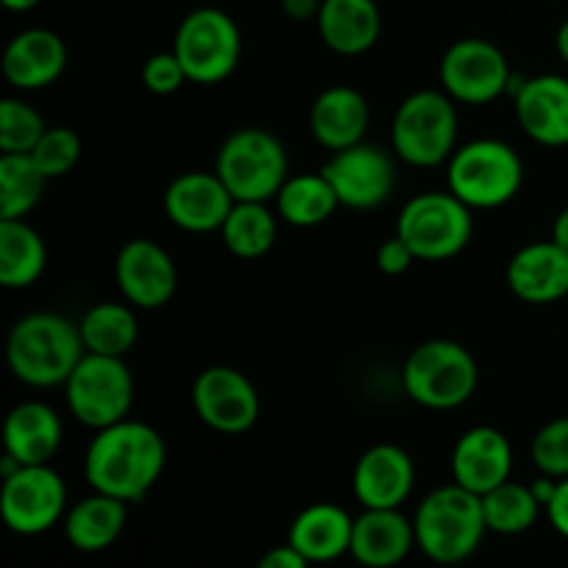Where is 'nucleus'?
Listing matches in <instances>:
<instances>
[{"mask_svg": "<svg viewBox=\"0 0 568 568\" xmlns=\"http://www.w3.org/2000/svg\"><path fill=\"white\" fill-rule=\"evenodd\" d=\"M166 466L164 438L144 422L125 419L98 430L83 458L87 483L100 494L142 503Z\"/></svg>", "mask_w": 568, "mask_h": 568, "instance_id": "f257e3e1", "label": "nucleus"}, {"mask_svg": "<svg viewBox=\"0 0 568 568\" xmlns=\"http://www.w3.org/2000/svg\"><path fill=\"white\" fill-rule=\"evenodd\" d=\"M87 355L78 325L59 314H28L11 327L6 361L11 375L33 388L64 386Z\"/></svg>", "mask_w": 568, "mask_h": 568, "instance_id": "f03ea898", "label": "nucleus"}, {"mask_svg": "<svg viewBox=\"0 0 568 568\" xmlns=\"http://www.w3.org/2000/svg\"><path fill=\"white\" fill-rule=\"evenodd\" d=\"M416 544L422 552L442 566L464 564L477 552L488 532L483 497L464 486H442L422 499L414 516Z\"/></svg>", "mask_w": 568, "mask_h": 568, "instance_id": "7ed1b4c3", "label": "nucleus"}, {"mask_svg": "<svg viewBox=\"0 0 568 568\" xmlns=\"http://www.w3.org/2000/svg\"><path fill=\"white\" fill-rule=\"evenodd\" d=\"M449 192L469 209H499L519 194L525 164L510 144L499 139L466 142L447 161Z\"/></svg>", "mask_w": 568, "mask_h": 568, "instance_id": "20e7f679", "label": "nucleus"}, {"mask_svg": "<svg viewBox=\"0 0 568 568\" xmlns=\"http://www.w3.org/2000/svg\"><path fill=\"white\" fill-rule=\"evenodd\" d=\"M214 172L236 203H266L288 181V155L264 128H242L222 142Z\"/></svg>", "mask_w": 568, "mask_h": 568, "instance_id": "39448f33", "label": "nucleus"}, {"mask_svg": "<svg viewBox=\"0 0 568 568\" xmlns=\"http://www.w3.org/2000/svg\"><path fill=\"white\" fill-rule=\"evenodd\" d=\"M477 381V361L469 349L447 338L419 344L403 366L405 394L430 410H453L469 403Z\"/></svg>", "mask_w": 568, "mask_h": 568, "instance_id": "423d86ee", "label": "nucleus"}, {"mask_svg": "<svg viewBox=\"0 0 568 568\" xmlns=\"http://www.w3.org/2000/svg\"><path fill=\"white\" fill-rule=\"evenodd\" d=\"M458 111L447 92L422 89L399 103L392 122L394 153L410 166H442L458 150Z\"/></svg>", "mask_w": 568, "mask_h": 568, "instance_id": "0eeeda50", "label": "nucleus"}, {"mask_svg": "<svg viewBox=\"0 0 568 568\" xmlns=\"http://www.w3.org/2000/svg\"><path fill=\"white\" fill-rule=\"evenodd\" d=\"M172 53L192 83H222L242 61V31L222 9L200 6L178 26Z\"/></svg>", "mask_w": 568, "mask_h": 568, "instance_id": "6e6552de", "label": "nucleus"}, {"mask_svg": "<svg viewBox=\"0 0 568 568\" xmlns=\"http://www.w3.org/2000/svg\"><path fill=\"white\" fill-rule=\"evenodd\" d=\"M471 209L453 192H425L405 203L397 236L410 244L419 261H449L471 242Z\"/></svg>", "mask_w": 568, "mask_h": 568, "instance_id": "1a4fd4ad", "label": "nucleus"}, {"mask_svg": "<svg viewBox=\"0 0 568 568\" xmlns=\"http://www.w3.org/2000/svg\"><path fill=\"white\" fill-rule=\"evenodd\" d=\"M67 386V408L92 430L125 422L133 408V375L125 358L87 353Z\"/></svg>", "mask_w": 568, "mask_h": 568, "instance_id": "9d476101", "label": "nucleus"}, {"mask_svg": "<svg viewBox=\"0 0 568 568\" xmlns=\"http://www.w3.org/2000/svg\"><path fill=\"white\" fill-rule=\"evenodd\" d=\"M444 92L466 105L494 103L508 92L514 72L503 50L488 39H458L444 53L442 67Z\"/></svg>", "mask_w": 568, "mask_h": 568, "instance_id": "9b49d317", "label": "nucleus"}, {"mask_svg": "<svg viewBox=\"0 0 568 568\" xmlns=\"http://www.w3.org/2000/svg\"><path fill=\"white\" fill-rule=\"evenodd\" d=\"M67 510V486L59 471L48 464L20 466L14 475L3 477L0 514L6 527L17 536H39L61 521Z\"/></svg>", "mask_w": 568, "mask_h": 568, "instance_id": "f8f14e48", "label": "nucleus"}, {"mask_svg": "<svg viewBox=\"0 0 568 568\" xmlns=\"http://www.w3.org/2000/svg\"><path fill=\"white\" fill-rule=\"evenodd\" d=\"M194 414L211 430L239 436L258 422L261 399L250 377L233 366H209L192 386Z\"/></svg>", "mask_w": 568, "mask_h": 568, "instance_id": "ddd939ff", "label": "nucleus"}, {"mask_svg": "<svg viewBox=\"0 0 568 568\" xmlns=\"http://www.w3.org/2000/svg\"><path fill=\"white\" fill-rule=\"evenodd\" d=\"M331 186L336 189L338 203L355 211H369L386 203L397 183V170L386 150L375 144H353L333 153L322 166Z\"/></svg>", "mask_w": 568, "mask_h": 568, "instance_id": "4468645a", "label": "nucleus"}, {"mask_svg": "<svg viewBox=\"0 0 568 568\" xmlns=\"http://www.w3.org/2000/svg\"><path fill=\"white\" fill-rule=\"evenodd\" d=\"M116 283L133 308H164L178 292V270L172 255L150 239H131L116 255Z\"/></svg>", "mask_w": 568, "mask_h": 568, "instance_id": "2eb2a0df", "label": "nucleus"}, {"mask_svg": "<svg viewBox=\"0 0 568 568\" xmlns=\"http://www.w3.org/2000/svg\"><path fill=\"white\" fill-rule=\"evenodd\" d=\"M233 205L236 200L216 172H183L164 194L166 220L189 233L222 231Z\"/></svg>", "mask_w": 568, "mask_h": 568, "instance_id": "dca6fc26", "label": "nucleus"}, {"mask_svg": "<svg viewBox=\"0 0 568 568\" xmlns=\"http://www.w3.org/2000/svg\"><path fill=\"white\" fill-rule=\"evenodd\" d=\"M510 469H514V447L497 427H471L455 444L453 483L477 497H486L488 491L508 483Z\"/></svg>", "mask_w": 568, "mask_h": 568, "instance_id": "f3484780", "label": "nucleus"}, {"mask_svg": "<svg viewBox=\"0 0 568 568\" xmlns=\"http://www.w3.org/2000/svg\"><path fill=\"white\" fill-rule=\"evenodd\" d=\"M416 469L410 455L397 444H377L358 458L353 471V491L364 508H399L414 491Z\"/></svg>", "mask_w": 568, "mask_h": 568, "instance_id": "a211bd4d", "label": "nucleus"}, {"mask_svg": "<svg viewBox=\"0 0 568 568\" xmlns=\"http://www.w3.org/2000/svg\"><path fill=\"white\" fill-rule=\"evenodd\" d=\"M516 120L532 142L544 148L568 144V78L536 75L525 78L514 94Z\"/></svg>", "mask_w": 568, "mask_h": 568, "instance_id": "6ab92c4d", "label": "nucleus"}, {"mask_svg": "<svg viewBox=\"0 0 568 568\" xmlns=\"http://www.w3.org/2000/svg\"><path fill=\"white\" fill-rule=\"evenodd\" d=\"M67 70V44L48 28H28L17 33L3 50L6 81L22 92L50 87Z\"/></svg>", "mask_w": 568, "mask_h": 568, "instance_id": "aec40b11", "label": "nucleus"}, {"mask_svg": "<svg viewBox=\"0 0 568 568\" xmlns=\"http://www.w3.org/2000/svg\"><path fill=\"white\" fill-rule=\"evenodd\" d=\"M508 288L521 303H558L568 294V253L552 239L527 244L510 258Z\"/></svg>", "mask_w": 568, "mask_h": 568, "instance_id": "412c9836", "label": "nucleus"}, {"mask_svg": "<svg viewBox=\"0 0 568 568\" xmlns=\"http://www.w3.org/2000/svg\"><path fill=\"white\" fill-rule=\"evenodd\" d=\"M414 544V521L405 519L399 508H364V514L355 519L349 555L366 568H394L408 558Z\"/></svg>", "mask_w": 568, "mask_h": 568, "instance_id": "4be33fe9", "label": "nucleus"}, {"mask_svg": "<svg viewBox=\"0 0 568 568\" xmlns=\"http://www.w3.org/2000/svg\"><path fill=\"white\" fill-rule=\"evenodd\" d=\"M369 128V103L353 87H331L311 105V133L331 153L361 144Z\"/></svg>", "mask_w": 568, "mask_h": 568, "instance_id": "5701e85b", "label": "nucleus"}, {"mask_svg": "<svg viewBox=\"0 0 568 568\" xmlns=\"http://www.w3.org/2000/svg\"><path fill=\"white\" fill-rule=\"evenodd\" d=\"M316 28L327 50L361 55L381 39L383 17L375 0H322Z\"/></svg>", "mask_w": 568, "mask_h": 568, "instance_id": "b1692460", "label": "nucleus"}, {"mask_svg": "<svg viewBox=\"0 0 568 568\" xmlns=\"http://www.w3.org/2000/svg\"><path fill=\"white\" fill-rule=\"evenodd\" d=\"M355 519L344 508L316 503L305 508L288 527V544L311 564H331L349 552Z\"/></svg>", "mask_w": 568, "mask_h": 568, "instance_id": "393cba45", "label": "nucleus"}, {"mask_svg": "<svg viewBox=\"0 0 568 568\" xmlns=\"http://www.w3.org/2000/svg\"><path fill=\"white\" fill-rule=\"evenodd\" d=\"M59 447L61 419L50 405L20 403L6 416L3 449L20 466L48 464Z\"/></svg>", "mask_w": 568, "mask_h": 568, "instance_id": "a878e982", "label": "nucleus"}, {"mask_svg": "<svg viewBox=\"0 0 568 568\" xmlns=\"http://www.w3.org/2000/svg\"><path fill=\"white\" fill-rule=\"evenodd\" d=\"M128 503L94 491L92 497L81 499L67 510L64 532L67 541L81 552H103L125 530Z\"/></svg>", "mask_w": 568, "mask_h": 568, "instance_id": "bb28decb", "label": "nucleus"}, {"mask_svg": "<svg viewBox=\"0 0 568 568\" xmlns=\"http://www.w3.org/2000/svg\"><path fill=\"white\" fill-rule=\"evenodd\" d=\"M48 266V247L26 220H0V283L28 288Z\"/></svg>", "mask_w": 568, "mask_h": 568, "instance_id": "cd10ccee", "label": "nucleus"}, {"mask_svg": "<svg viewBox=\"0 0 568 568\" xmlns=\"http://www.w3.org/2000/svg\"><path fill=\"white\" fill-rule=\"evenodd\" d=\"M78 331L87 353L125 358L139 338V320L131 303H98L83 314Z\"/></svg>", "mask_w": 568, "mask_h": 568, "instance_id": "c85d7f7f", "label": "nucleus"}, {"mask_svg": "<svg viewBox=\"0 0 568 568\" xmlns=\"http://www.w3.org/2000/svg\"><path fill=\"white\" fill-rule=\"evenodd\" d=\"M275 200L277 214L294 227L322 225L342 205L325 172H316V175H288V181L283 183Z\"/></svg>", "mask_w": 568, "mask_h": 568, "instance_id": "c756f323", "label": "nucleus"}, {"mask_svg": "<svg viewBox=\"0 0 568 568\" xmlns=\"http://www.w3.org/2000/svg\"><path fill=\"white\" fill-rule=\"evenodd\" d=\"M222 242L236 258L255 261L272 250L277 239L275 214L266 203H236L222 225Z\"/></svg>", "mask_w": 568, "mask_h": 568, "instance_id": "7c9ffc66", "label": "nucleus"}, {"mask_svg": "<svg viewBox=\"0 0 568 568\" xmlns=\"http://www.w3.org/2000/svg\"><path fill=\"white\" fill-rule=\"evenodd\" d=\"M48 178L31 155H0V220H22L42 200Z\"/></svg>", "mask_w": 568, "mask_h": 568, "instance_id": "2f4dec72", "label": "nucleus"}, {"mask_svg": "<svg viewBox=\"0 0 568 568\" xmlns=\"http://www.w3.org/2000/svg\"><path fill=\"white\" fill-rule=\"evenodd\" d=\"M544 505L538 503L530 486L521 483H503L494 491L483 497V514H486V525L491 532L499 536H519L527 532L538 521Z\"/></svg>", "mask_w": 568, "mask_h": 568, "instance_id": "473e14b6", "label": "nucleus"}, {"mask_svg": "<svg viewBox=\"0 0 568 568\" xmlns=\"http://www.w3.org/2000/svg\"><path fill=\"white\" fill-rule=\"evenodd\" d=\"M42 114L26 100L6 98L0 103V155L3 153H22L28 155L44 136Z\"/></svg>", "mask_w": 568, "mask_h": 568, "instance_id": "72a5a7b5", "label": "nucleus"}, {"mask_svg": "<svg viewBox=\"0 0 568 568\" xmlns=\"http://www.w3.org/2000/svg\"><path fill=\"white\" fill-rule=\"evenodd\" d=\"M28 155L37 161L44 178L53 181V178L67 175L78 164V159H81V139H78L72 128H48L37 148Z\"/></svg>", "mask_w": 568, "mask_h": 568, "instance_id": "f704fd0d", "label": "nucleus"}, {"mask_svg": "<svg viewBox=\"0 0 568 568\" xmlns=\"http://www.w3.org/2000/svg\"><path fill=\"white\" fill-rule=\"evenodd\" d=\"M532 464L555 480L568 477V416L547 422L532 438Z\"/></svg>", "mask_w": 568, "mask_h": 568, "instance_id": "c9c22d12", "label": "nucleus"}, {"mask_svg": "<svg viewBox=\"0 0 568 568\" xmlns=\"http://www.w3.org/2000/svg\"><path fill=\"white\" fill-rule=\"evenodd\" d=\"M186 81V70L172 50L150 55L142 67V83L153 94H175Z\"/></svg>", "mask_w": 568, "mask_h": 568, "instance_id": "e433bc0d", "label": "nucleus"}, {"mask_svg": "<svg viewBox=\"0 0 568 568\" xmlns=\"http://www.w3.org/2000/svg\"><path fill=\"white\" fill-rule=\"evenodd\" d=\"M414 261H419L416 258V253L414 250H410V244L405 242L403 236H392V239H386V242L381 244V247H377V253H375V264H377V270L383 272V275H405V272L410 270V264H414Z\"/></svg>", "mask_w": 568, "mask_h": 568, "instance_id": "4c0bfd02", "label": "nucleus"}, {"mask_svg": "<svg viewBox=\"0 0 568 568\" xmlns=\"http://www.w3.org/2000/svg\"><path fill=\"white\" fill-rule=\"evenodd\" d=\"M308 566L311 560L305 558V555H300L292 544H286V547L270 549L255 568H308Z\"/></svg>", "mask_w": 568, "mask_h": 568, "instance_id": "58836bf2", "label": "nucleus"}, {"mask_svg": "<svg viewBox=\"0 0 568 568\" xmlns=\"http://www.w3.org/2000/svg\"><path fill=\"white\" fill-rule=\"evenodd\" d=\"M547 516L549 521H552L555 530L564 538H568V477L558 480V491H555L552 503L547 505Z\"/></svg>", "mask_w": 568, "mask_h": 568, "instance_id": "ea45409f", "label": "nucleus"}, {"mask_svg": "<svg viewBox=\"0 0 568 568\" xmlns=\"http://www.w3.org/2000/svg\"><path fill=\"white\" fill-rule=\"evenodd\" d=\"M322 0H281V11L294 22H308L320 17Z\"/></svg>", "mask_w": 568, "mask_h": 568, "instance_id": "a19ab883", "label": "nucleus"}, {"mask_svg": "<svg viewBox=\"0 0 568 568\" xmlns=\"http://www.w3.org/2000/svg\"><path fill=\"white\" fill-rule=\"evenodd\" d=\"M552 242L560 244V247H564L566 253H568V209H564L558 216H555Z\"/></svg>", "mask_w": 568, "mask_h": 568, "instance_id": "79ce46f5", "label": "nucleus"}, {"mask_svg": "<svg viewBox=\"0 0 568 568\" xmlns=\"http://www.w3.org/2000/svg\"><path fill=\"white\" fill-rule=\"evenodd\" d=\"M555 48H558L560 59H564L566 64H568V20L560 22V28H558V37H555Z\"/></svg>", "mask_w": 568, "mask_h": 568, "instance_id": "37998d69", "label": "nucleus"}, {"mask_svg": "<svg viewBox=\"0 0 568 568\" xmlns=\"http://www.w3.org/2000/svg\"><path fill=\"white\" fill-rule=\"evenodd\" d=\"M9 11H31L33 6H39V0H0Z\"/></svg>", "mask_w": 568, "mask_h": 568, "instance_id": "c03bdc74", "label": "nucleus"}]
</instances>
